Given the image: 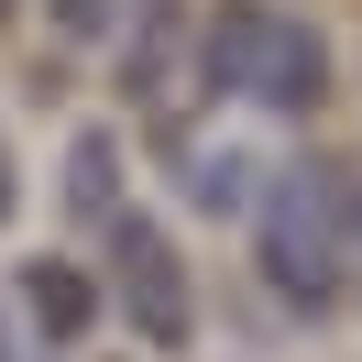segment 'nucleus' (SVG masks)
Instances as JSON below:
<instances>
[{
  "label": "nucleus",
  "instance_id": "f257e3e1",
  "mask_svg": "<svg viewBox=\"0 0 362 362\" xmlns=\"http://www.w3.org/2000/svg\"><path fill=\"white\" fill-rule=\"evenodd\" d=\"M198 77L220 99H252V110H318L329 99V45L286 0H220L198 23Z\"/></svg>",
  "mask_w": 362,
  "mask_h": 362
},
{
  "label": "nucleus",
  "instance_id": "f03ea898",
  "mask_svg": "<svg viewBox=\"0 0 362 362\" xmlns=\"http://www.w3.org/2000/svg\"><path fill=\"white\" fill-rule=\"evenodd\" d=\"M252 242H264V274L274 296L296 308H329L340 296V264H351V220H340V165H286L252 209Z\"/></svg>",
  "mask_w": 362,
  "mask_h": 362
},
{
  "label": "nucleus",
  "instance_id": "7ed1b4c3",
  "mask_svg": "<svg viewBox=\"0 0 362 362\" xmlns=\"http://www.w3.org/2000/svg\"><path fill=\"white\" fill-rule=\"evenodd\" d=\"M110 264H121V318H132V340H143V351H187L198 296H187L176 242H165L154 220H132V209H121V220H110Z\"/></svg>",
  "mask_w": 362,
  "mask_h": 362
},
{
  "label": "nucleus",
  "instance_id": "20e7f679",
  "mask_svg": "<svg viewBox=\"0 0 362 362\" xmlns=\"http://www.w3.org/2000/svg\"><path fill=\"white\" fill-rule=\"evenodd\" d=\"M23 308L45 318V340L66 351V340L99 318V296H88V274H77V264H33V274H23Z\"/></svg>",
  "mask_w": 362,
  "mask_h": 362
},
{
  "label": "nucleus",
  "instance_id": "39448f33",
  "mask_svg": "<svg viewBox=\"0 0 362 362\" xmlns=\"http://www.w3.org/2000/svg\"><path fill=\"white\" fill-rule=\"evenodd\" d=\"M110 176H121V143L110 132H77L66 143V209H77V220H121V209H110Z\"/></svg>",
  "mask_w": 362,
  "mask_h": 362
},
{
  "label": "nucleus",
  "instance_id": "423d86ee",
  "mask_svg": "<svg viewBox=\"0 0 362 362\" xmlns=\"http://www.w3.org/2000/svg\"><path fill=\"white\" fill-rule=\"evenodd\" d=\"M187 198L198 209H242L252 198V165L242 154H187Z\"/></svg>",
  "mask_w": 362,
  "mask_h": 362
},
{
  "label": "nucleus",
  "instance_id": "0eeeda50",
  "mask_svg": "<svg viewBox=\"0 0 362 362\" xmlns=\"http://www.w3.org/2000/svg\"><path fill=\"white\" fill-rule=\"evenodd\" d=\"M11 209H23V187H11V143H0V220H11Z\"/></svg>",
  "mask_w": 362,
  "mask_h": 362
},
{
  "label": "nucleus",
  "instance_id": "6e6552de",
  "mask_svg": "<svg viewBox=\"0 0 362 362\" xmlns=\"http://www.w3.org/2000/svg\"><path fill=\"white\" fill-rule=\"evenodd\" d=\"M0 11H11V0H0Z\"/></svg>",
  "mask_w": 362,
  "mask_h": 362
}]
</instances>
